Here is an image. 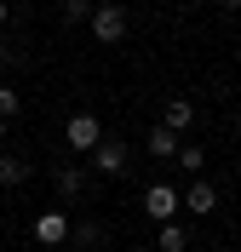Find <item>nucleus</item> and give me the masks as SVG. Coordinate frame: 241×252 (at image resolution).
Here are the masks:
<instances>
[{
	"label": "nucleus",
	"mask_w": 241,
	"mask_h": 252,
	"mask_svg": "<svg viewBox=\"0 0 241 252\" xmlns=\"http://www.w3.org/2000/svg\"><path fill=\"white\" fill-rule=\"evenodd\" d=\"M64 138H69V149H75V155H92L98 143H103V121H98L92 109H75L64 121Z\"/></svg>",
	"instance_id": "nucleus-1"
},
{
	"label": "nucleus",
	"mask_w": 241,
	"mask_h": 252,
	"mask_svg": "<svg viewBox=\"0 0 241 252\" xmlns=\"http://www.w3.org/2000/svg\"><path fill=\"white\" fill-rule=\"evenodd\" d=\"M127 166H132V149H127L121 138H103V143L92 149V172H98V178H121Z\"/></svg>",
	"instance_id": "nucleus-2"
},
{
	"label": "nucleus",
	"mask_w": 241,
	"mask_h": 252,
	"mask_svg": "<svg viewBox=\"0 0 241 252\" xmlns=\"http://www.w3.org/2000/svg\"><path fill=\"white\" fill-rule=\"evenodd\" d=\"M178 206H184V195H178L172 184H149V189H144V218L172 223V218H178Z\"/></svg>",
	"instance_id": "nucleus-3"
},
{
	"label": "nucleus",
	"mask_w": 241,
	"mask_h": 252,
	"mask_svg": "<svg viewBox=\"0 0 241 252\" xmlns=\"http://www.w3.org/2000/svg\"><path fill=\"white\" fill-rule=\"evenodd\" d=\"M69 229H75V223L64 218V212H40V218H34V241H40V247H69Z\"/></svg>",
	"instance_id": "nucleus-4"
},
{
	"label": "nucleus",
	"mask_w": 241,
	"mask_h": 252,
	"mask_svg": "<svg viewBox=\"0 0 241 252\" xmlns=\"http://www.w3.org/2000/svg\"><path fill=\"white\" fill-rule=\"evenodd\" d=\"M92 34L103 40V46H115V40L127 34V12H121V6H98L92 12Z\"/></svg>",
	"instance_id": "nucleus-5"
},
{
	"label": "nucleus",
	"mask_w": 241,
	"mask_h": 252,
	"mask_svg": "<svg viewBox=\"0 0 241 252\" xmlns=\"http://www.w3.org/2000/svg\"><path fill=\"white\" fill-rule=\"evenodd\" d=\"M184 206H190L195 218H212V212H218V189H212L207 178H195V184L184 189Z\"/></svg>",
	"instance_id": "nucleus-6"
},
{
	"label": "nucleus",
	"mask_w": 241,
	"mask_h": 252,
	"mask_svg": "<svg viewBox=\"0 0 241 252\" xmlns=\"http://www.w3.org/2000/svg\"><path fill=\"white\" fill-rule=\"evenodd\" d=\"M161 126L184 138V132H190V126H195V103H190V97H172V103H167V115H161Z\"/></svg>",
	"instance_id": "nucleus-7"
},
{
	"label": "nucleus",
	"mask_w": 241,
	"mask_h": 252,
	"mask_svg": "<svg viewBox=\"0 0 241 252\" xmlns=\"http://www.w3.org/2000/svg\"><path fill=\"white\" fill-rule=\"evenodd\" d=\"M52 184H58V201H80L86 195V166H58Z\"/></svg>",
	"instance_id": "nucleus-8"
},
{
	"label": "nucleus",
	"mask_w": 241,
	"mask_h": 252,
	"mask_svg": "<svg viewBox=\"0 0 241 252\" xmlns=\"http://www.w3.org/2000/svg\"><path fill=\"white\" fill-rule=\"evenodd\" d=\"M155 247L161 252H190V229H184V223H155Z\"/></svg>",
	"instance_id": "nucleus-9"
},
{
	"label": "nucleus",
	"mask_w": 241,
	"mask_h": 252,
	"mask_svg": "<svg viewBox=\"0 0 241 252\" xmlns=\"http://www.w3.org/2000/svg\"><path fill=\"white\" fill-rule=\"evenodd\" d=\"M149 155L155 160H178V132H167V126H155V132H149V143H144Z\"/></svg>",
	"instance_id": "nucleus-10"
},
{
	"label": "nucleus",
	"mask_w": 241,
	"mask_h": 252,
	"mask_svg": "<svg viewBox=\"0 0 241 252\" xmlns=\"http://www.w3.org/2000/svg\"><path fill=\"white\" fill-rule=\"evenodd\" d=\"M178 166H184L190 178H201L207 172V149H201V143H178Z\"/></svg>",
	"instance_id": "nucleus-11"
},
{
	"label": "nucleus",
	"mask_w": 241,
	"mask_h": 252,
	"mask_svg": "<svg viewBox=\"0 0 241 252\" xmlns=\"http://www.w3.org/2000/svg\"><path fill=\"white\" fill-rule=\"evenodd\" d=\"M23 178H29V160H23V155H0V184L17 189Z\"/></svg>",
	"instance_id": "nucleus-12"
},
{
	"label": "nucleus",
	"mask_w": 241,
	"mask_h": 252,
	"mask_svg": "<svg viewBox=\"0 0 241 252\" xmlns=\"http://www.w3.org/2000/svg\"><path fill=\"white\" fill-rule=\"evenodd\" d=\"M98 241H103V223H92V218H86V223H75V229H69V247H75V252L98 247Z\"/></svg>",
	"instance_id": "nucleus-13"
},
{
	"label": "nucleus",
	"mask_w": 241,
	"mask_h": 252,
	"mask_svg": "<svg viewBox=\"0 0 241 252\" xmlns=\"http://www.w3.org/2000/svg\"><path fill=\"white\" fill-rule=\"evenodd\" d=\"M17 115H23V97L12 86H0V121H17Z\"/></svg>",
	"instance_id": "nucleus-14"
},
{
	"label": "nucleus",
	"mask_w": 241,
	"mask_h": 252,
	"mask_svg": "<svg viewBox=\"0 0 241 252\" xmlns=\"http://www.w3.org/2000/svg\"><path fill=\"white\" fill-rule=\"evenodd\" d=\"M92 12H98L92 0H64V17H69V23H92Z\"/></svg>",
	"instance_id": "nucleus-15"
},
{
	"label": "nucleus",
	"mask_w": 241,
	"mask_h": 252,
	"mask_svg": "<svg viewBox=\"0 0 241 252\" xmlns=\"http://www.w3.org/2000/svg\"><path fill=\"white\" fill-rule=\"evenodd\" d=\"M0 69H6V40H0Z\"/></svg>",
	"instance_id": "nucleus-16"
},
{
	"label": "nucleus",
	"mask_w": 241,
	"mask_h": 252,
	"mask_svg": "<svg viewBox=\"0 0 241 252\" xmlns=\"http://www.w3.org/2000/svg\"><path fill=\"white\" fill-rule=\"evenodd\" d=\"M0 23H6V0H0Z\"/></svg>",
	"instance_id": "nucleus-17"
},
{
	"label": "nucleus",
	"mask_w": 241,
	"mask_h": 252,
	"mask_svg": "<svg viewBox=\"0 0 241 252\" xmlns=\"http://www.w3.org/2000/svg\"><path fill=\"white\" fill-rule=\"evenodd\" d=\"M6 126H12V121H0V138H6Z\"/></svg>",
	"instance_id": "nucleus-18"
},
{
	"label": "nucleus",
	"mask_w": 241,
	"mask_h": 252,
	"mask_svg": "<svg viewBox=\"0 0 241 252\" xmlns=\"http://www.w3.org/2000/svg\"><path fill=\"white\" fill-rule=\"evenodd\" d=\"M103 6H121V0H103Z\"/></svg>",
	"instance_id": "nucleus-19"
},
{
	"label": "nucleus",
	"mask_w": 241,
	"mask_h": 252,
	"mask_svg": "<svg viewBox=\"0 0 241 252\" xmlns=\"http://www.w3.org/2000/svg\"><path fill=\"white\" fill-rule=\"evenodd\" d=\"M58 252H75V247H58Z\"/></svg>",
	"instance_id": "nucleus-20"
}]
</instances>
